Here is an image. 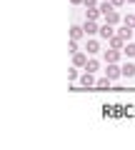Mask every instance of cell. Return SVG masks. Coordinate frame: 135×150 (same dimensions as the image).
Returning a JSON list of instances; mask_svg holds the SVG:
<instances>
[{
    "mask_svg": "<svg viewBox=\"0 0 135 150\" xmlns=\"http://www.w3.org/2000/svg\"><path fill=\"white\" fill-rule=\"evenodd\" d=\"M128 3H135V0H128Z\"/></svg>",
    "mask_w": 135,
    "mask_h": 150,
    "instance_id": "17",
    "label": "cell"
},
{
    "mask_svg": "<svg viewBox=\"0 0 135 150\" xmlns=\"http://www.w3.org/2000/svg\"><path fill=\"white\" fill-rule=\"evenodd\" d=\"M118 75H123V70H120L118 65H110V68H108V78H110V80H115Z\"/></svg>",
    "mask_w": 135,
    "mask_h": 150,
    "instance_id": "1",
    "label": "cell"
},
{
    "mask_svg": "<svg viewBox=\"0 0 135 150\" xmlns=\"http://www.w3.org/2000/svg\"><path fill=\"white\" fill-rule=\"evenodd\" d=\"M85 33H88V35H93V33H98L95 23H85Z\"/></svg>",
    "mask_w": 135,
    "mask_h": 150,
    "instance_id": "7",
    "label": "cell"
},
{
    "mask_svg": "<svg viewBox=\"0 0 135 150\" xmlns=\"http://www.w3.org/2000/svg\"><path fill=\"white\" fill-rule=\"evenodd\" d=\"M108 60H110V63H115V60H118V50H110V53H108Z\"/></svg>",
    "mask_w": 135,
    "mask_h": 150,
    "instance_id": "10",
    "label": "cell"
},
{
    "mask_svg": "<svg viewBox=\"0 0 135 150\" xmlns=\"http://www.w3.org/2000/svg\"><path fill=\"white\" fill-rule=\"evenodd\" d=\"M123 40H125V38H110V43H113V48H123Z\"/></svg>",
    "mask_w": 135,
    "mask_h": 150,
    "instance_id": "6",
    "label": "cell"
},
{
    "mask_svg": "<svg viewBox=\"0 0 135 150\" xmlns=\"http://www.w3.org/2000/svg\"><path fill=\"white\" fill-rule=\"evenodd\" d=\"M93 3H95V0H85V5H93Z\"/></svg>",
    "mask_w": 135,
    "mask_h": 150,
    "instance_id": "15",
    "label": "cell"
},
{
    "mask_svg": "<svg viewBox=\"0 0 135 150\" xmlns=\"http://www.w3.org/2000/svg\"><path fill=\"white\" fill-rule=\"evenodd\" d=\"M83 85H93V75H90V73L83 75Z\"/></svg>",
    "mask_w": 135,
    "mask_h": 150,
    "instance_id": "8",
    "label": "cell"
},
{
    "mask_svg": "<svg viewBox=\"0 0 135 150\" xmlns=\"http://www.w3.org/2000/svg\"><path fill=\"white\" fill-rule=\"evenodd\" d=\"M88 53H98V43H95V40L88 43Z\"/></svg>",
    "mask_w": 135,
    "mask_h": 150,
    "instance_id": "9",
    "label": "cell"
},
{
    "mask_svg": "<svg viewBox=\"0 0 135 150\" xmlns=\"http://www.w3.org/2000/svg\"><path fill=\"white\" fill-rule=\"evenodd\" d=\"M100 35H103V38H113V28H110V23L100 28Z\"/></svg>",
    "mask_w": 135,
    "mask_h": 150,
    "instance_id": "4",
    "label": "cell"
},
{
    "mask_svg": "<svg viewBox=\"0 0 135 150\" xmlns=\"http://www.w3.org/2000/svg\"><path fill=\"white\" fill-rule=\"evenodd\" d=\"M120 70H123V75H125V78H133V75H135V65H123V68H120Z\"/></svg>",
    "mask_w": 135,
    "mask_h": 150,
    "instance_id": "2",
    "label": "cell"
},
{
    "mask_svg": "<svg viewBox=\"0 0 135 150\" xmlns=\"http://www.w3.org/2000/svg\"><path fill=\"white\" fill-rule=\"evenodd\" d=\"M125 53H128V55H135V45H133V43H130V45H128V48H125Z\"/></svg>",
    "mask_w": 135,
    "mask_h": 150,
    "instance_id": "14",
    "label": "cell"
},
{
    "mask_svg": "<svg viewBox=\"0 0 135 150\" xmlns=\"http://www.w3.org/2000/svg\"><path fill=\"white\" fill-rule=\"evenodd\" d=\"M120 38H125V40H130V38H133V30H130V25H125L123 30H120Z\"/></svg>",
    "mask_w": 135,
    "mask_h": 150,
    "instance_id": "5",
    "label": "cell"
},
{
    "mask_svg": "<svg viewBox=\"0 0 135 150\" xmlns=\"http://www.w3.org/2000/svg\"><path fill=\"white\" fill-rule=\"evenodd\" d=\"M125 25L133 28V25H135V18H133V15H128V18H125Z\"/></svg>",
    "mask_w": 135,
    "mask_h": 150,
    "instance_id": "13",
    "label": "cell"
},
{
    "mask_svg": "<svg viewBox=\"0 0 135 150\" xmlns=\"http://www.w3.org/2000/svg\"><path fill=\"white\" fill-rule=\"evenodd\" d=\"M105 20H108L110 25H113V23H118V13H115V10H108V13H105Z\"/></svg>",
    "mask_w": 135,
    "mask_h": 150,
    "instance_id": "3",
    "label": "cell"
},
{
    "mask_svg": "<svg viewBox=\"0 0 135 150\" xmlns=\"http://www.w3.org/2000/svg\"><path fill=\"white\" fill-rule=\"evenodd\" d=\"M108 83H110V78H103V80H98V88H108Z\"/></svg>",
    "mask_w": 135,
    "mask_h": 150,
    "instance_id": "11",
    "label": "cell"
},
{
    "mask_svg": "<svg viewBox=\"0 0 135 150\" xmlns=\"http://www.w3.org/2000/svg\"><path fill=\"white\" fill-rule=\"evenodd\" d=\"M120 3H123V0H113V5H120Z\"/></svg>",
    "mask_w": 135,
    "mask_h": 150,
    "instance_id": "16",
    "label": "cell"
},
{
    "mask_svg": "<svg viewBox=\"0 0 135 150\" xmlns=\"http://www.w3.org/2000/svg\"><path fill=\"white\" fill-rule=\"evenodd\" d=\"M93 70H98V63H95V60H90V63H88V73H93Z\"/></svg>",
    "mask_w": 135,
    "mask_h": 150,
    "instance_id": "12",
    "label": "cell"
}]
</instances>
